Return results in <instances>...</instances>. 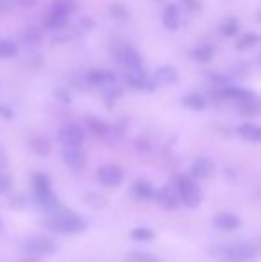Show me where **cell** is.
Returning a JSON list of instances; mask_svg holds the SVG:
<instances>
[{
	"mask_svg": "<svg viewBox=\"0 0 261 262\" xmlns=\"http://www.w3.org/2000/svg\"><path fill=\"white\" fill-rule=\"evenodd\" d=\"M190 175L195 180H208L215 175V164H213L209 159L200 157V159H197V161H193Z\"/></svg>",
	"mask_w": 261,
	"mask_h": 262,
	"instance_id": "9",
	"label": "cell"
},
{
	"mask_svg": "<svg viewBox=\"0 0 261 262\" xmlns=\"http://www.w3.org/2000/svg\"><path fill=\"white\" fill-rule=\"evenodd\" d=\"M16 6V0H0V13H9Z\"/></svg>",
	"mask_w": 261,
	"mask_h": 262,
	"instance_id": "35",
	"label": "cell"
},
{
	"mask_svg": "<svg viewBox=\"0 0 261 262\" xmlns=\"http://www.w3.org/2000/svg\"><path fill=\"white\" fill-rule=\"evenodd\" d=\"M238 31H240V21L233 16L226 18V20L220 24V34L226 36V38H233V36H236Z\"/></svg>",
	"mask_w": 261,
	"mask_h": 262,
	"instance_id": "24",
	"label": "cell"
},
{
	"mask_svg": "<svg viewBox=\"0 0 261 262\" xmlns=\"http://www.w3.org/2000/svg\"><path fill=\"white\" fill-rule=\"evenodd\" d=\"M36 4H38V0H16V6H22V7H25V9H31Z\"/></svg>",
	"mask_w": 261,
	"mask_h": 262,
	"instance_id": "38",
	"label": "cell"
},
{
	"mask_svg": "<svg viewBox=\"0 0 261 262\" xmlns=\"http://www.w3.org/2000/svg\"><path fill=\"white\" fill-rule=\"evenodd\" d=\"M120 97H122V90H120V88H116V86L109 88V90L106 91V95H104L106 107H109V109H111V107L116 104V100H118Z\"/></svg>",
	"mask_w": 261,
	"mask_h": 262,
	"instance_id": "31",
	"label": "cell"
},
{
	"mask_svg": "<svg viewBox=\"0 0 261 262\" xmlns=\"http://www.w3.org/2000/svg\"><path fill=\"white\" fill-rule=\"evenodd\" d=\"M127 262H161L157 257L150 255V253H143V252H134L127 257Z\"/></svg>",
	"mask_w": 261,
	"mask_h": 262,
	"instance_id": "32",
	"label": "cell"
},
{
	"mask_svg": "<svg viewBox=\"0 0 261 262\" xmlns=\"http://www.w3.org/2000/svg\"><path fill=\"white\" fill-rule=\"evenodd\" d=\"M156 198L157 205L163 207L165 210H175L181 204V196L177 193V187H172V186H163L159 189H156Z\"/></svg>",
	"mask_w": 261,
	"mask_h": 262,
	"instance_id": "6",
	"label": "cell"
},
{
	"mask_svg": "<svg viewBox=\"0 0 261 262\" xmlns=\"http://www.w3.org/2000/svg\"><path fill=\"white\" fill-rule=\"evenodd\" d=\"M0 227H2V220H0Z\"/></svg>",
	"mask_w": 261,
	"mask_h": 262,
	"instance_id": "40",
	"label": "cell"
},
{
	"mask_svg": "<svg viewBox=\"0 0 261 262\" xmlns=\"http://www.w3.org/2000/svg\"><path fill=\"white\" fill-rule=\"evenodd\" d=\"M115 73L111 72H104V70H91L86 73V80L91 86H104V84H111L115 82Z\"/></svg>",
	"mask_w": 261,
	"mask_h": 262,
	"instance_id": "18",
	"label": "cell"
},
{
	"mask_svg": "<svg viewBox=\"0 0 261 262\" xmlns=\"http://www.w3.org/2000/svg\"><path fill=\"white\" fill-rule=\"evenodd\" d=\"M129 75L126 77L127 84H129L131 88H134V90H152L156 84H154V80H149L145 75H143V72H139V70H129Z\"/></svg>",
	"mask_w": 261,
	"mask_h": 262,
	"instance_id": "16",
	"label": "cell"
},
{
	"mask_svg": "<svg viewBox=\"0 0 261 262\" xmlns=\"http://www.w3.org/2000/svg\"><path fill=\"white\" fill-rule=\"evenodd\" d=\"M131 239H134V241H152L154 239V232L150 230V228L147 227H136L131 230Z\"/></svg>",
	"mask_w": 261,
	"mask_h": 262,
	"instance_id": "30",
	"label": "cell"
},
{
	"mask_svg": "<svg viewBox=\"0 0 261 262\" xmlns=\"http://www.w3.org/2000/svg\"><path fill=\"white\" fill-rule=\"evenodd\" d=\"M238 134L247 141H261V127L254 123H244L238 127Z\"/></svg>",
	"mask_w": 261,
	"mask_h": 262,
	"instance_id": "20",
	"label": "cell"
},
{
	"mask_svg": "<svg viewBox=\"0 0 261 262\" xmlns=\"http://www.w3.org/2000/svg\"><path fill=\"white\" fill-rule=\"evenodd\" d=\"M42 38H43V34L38 27H27L22 32V39H24V43H27V45H38V43L42 41Z\"/></svg>",
	"mask_w": 261,
	"mask_h": 262,
	"instance_id": "27",
	"label": "cell"
},
{
	"mask_svg": "<svg viewBox=\"0 0 261 262\" xmlns=\"http://www.w3.org/2000/svg\"><path fill=\"white\" fill-rule=\"evenodd\" d=\"M215 55V49L211 45H198L192 52V57L198 62H209Z\"/></svg>",
	"mask_w": 261,
	"mask_h": 262,
	"instance_id": "26",
	"label": "cell"
},
{
	"mask_svg": "<svg viewBox=\"0 0 261 262\" xmlns=\"http://www.w3.org/2000/svg\"><path fill=\"white\" fill-rule=\"evenodd\" d=\"M47 223H49L50 228L63 232V234H79V232H83L86 228V223H84V220L79 214L66 210L65 207H59L54 212H50Z\"/></svg>",
	"mask_w": 261,
	"mask_h": 262,
	"instance_id": "1",
	"label": "cell"
},
{
	"mask_svg": "<svg viewBox=\"0 0 261 262\" xmlns=\"http://www.w3.org/2000/svg\"><path fill=\"white\" fill-rule=\"evenodd\" d=\"M86 127L97 136H108L109 132H111V127H109L106 121L98 120V118H93V116L86 118Z\"/></svg>",
	"mask_w": 261,
	"mask_h": 262,
	"instance_id": "23",
	"label": "cell"
},
{
	"mask_svg": "<svg viewBox=\"0 0 261 262\" xmlns=\"http://www.w3.org/2000/svg\"><path fill=\"white\" fill-rule=\"evenodd\" d=\"M259 109H261V105H259V102L256 100L254 97L252 98H249V100H244V102H238V111H240L242 114H256V113H259Z\"/></svg>",
	"mask_w": 261,
	"mask_h": 262,
	"instance_id": "28",
	"label": "cell"
},
{
	"mask_svg": "<svg viewBox=\"0 0 261 262\" xmlns=\"http://www.w3.org/2000/svg\"><path fill=\"white\" fill-rule=\"evenodd\" d=\"M177 82V70L174 66H159L154 73V84L156 86H170Z\"/></svg>",
	"mask_w": 261,
	"mask_h": 262,
	"instance_id": "12",
	"label": "cell"
},
{
	"mask_svg": "<svg viewBox=\"0 0 261 262\" xmlns=\"http://www.w3.org/2000/svg\"><path fill=\"white\" fill-rule=\"evenodd\" d=\"M111 14L115 18H127V9L124 6H120V4H115V6H111Z\"/></svg>",
	"mask_w": 261,
	"mask_h": 262,
	"instance_id": "34",
	"label": "cell"
},
{
	"mask_svg": "<svg viewBox=\"0 0 261 262\" xmlns=\"http://www.w3.org/2000/svg\"><path fill=\"white\" fill-rule=\"evenodd\" d=\"M7 164H9V161H7V154H6V150H4V146L0 145V169H6Z\"/></svg>",
	"mask_w": 261,
	"mask_h": 262,
	"instance_id": "37",
	"label": "cell"
},
{
	"mask_svg": "<svg viewBox=\"0 0 261 262\" xmlns=\"http://www.w3.org/2000/svg\"><path fill=\"white\" fill-rule=\"evenodd\" d=\"M213 223H215V227L220 228V230L229 232V230H236V228L240 227V217L233 212H220L215 216Z\"/></svg>",
	"mask_w": 261,
	"mask_h": 262,
	"instance_id": "14",
	"label": "cell"
},
{
	"mask_svg": "<svg viewBox=\"0 0 261 262\" xmlns=\"http://www.w3.org/2000/svg\"><path fill=\"white\" fill-rule=\"evenodd\" d=\"M183 4H185V7H188L190 11H197L202 7L200 0H183Z\"/></svg>",
	"mask_w": 261,
	"mask_h": 262,
	"instance_id": "36",
	"label": "cell"
},
{
	"mask_svg": "<svg viewBox=\"0 0 261 262\" xmlns=\"http://www.w3.org/2000/svg\"><path fill=\"white\" fill-rule=\"evenodd\" d=\"M59 141L63 146H83L84 130L77 123H66L59 130Z\"/></svg>",
	"mask_w": 261,
	"mask_h": 262,
	"instance_id": "7",
	"label": "cell"
},
{
	"mask_svg": "<svg viewBox=\"0 0 261 262\" xmlns=\"http://www.w3.org/2000/svg\"><path fill=\"white\" fill-rule=\"evenodd\" d=\"M56 248H57L56 243L50 237H45V235H34V237H29L22 243V250L34 257L50 255V253L56 252Z\"/></svg>",
	"mask_w": 261,
	"mask_h": 262,
	"instance_id": "3",
	"label": "cell"
},
{
	"mask_svg": "<svg viewBox=\"0 0 261 262\" xmlns=\"http://www.w3.org/2000/svg\"><path fill=\"white\" fill-rule=\"evenodd\" d=\"M175 187H177V193L181 196V202L186 207H198L202 202V189L198 187V184L195 182L192 175L190 177H177L175 180Z\"/></svg>",
	"mask_w": 261,
	"mask_h": 262,
	"instance_id": "2",
	"label": "cell"
},
{
	"mask_svg": "<svg viewBox=\"0 0 261 262\" xmlns=\"http://www.w3.org/2000/svg\"><path fill=\"white\" fill-rule=\"evenodd\" d=\"M29 145H31L32 152H34L36 156L47 157L50 152H52V143H50V139L47 138V136H43V134L32 136L31 141H29Z\"/></svg>",
	"mask_w": 261,
	"mask_h": 262,
	"instance_id": "15",
	"label": "cell"
},
{
	"mask_svg": "<svg viewBox=\"0 0 261 262\" xmlns=\"http://www.w3.org/2000/svg\"><path fill=\"white\" fill-rule=\"evenodd\" d=\"M73 9H75V2H73V0H54L50 13L68 18L70 13H73Z\"/></svg>",
	"mask_w": 261,
	"mask_h": 262,
	"instance_id": "22",
	"label": "cell"
},
{
	"mask_svg": "<svg viewBox=\"0 0 261 262\" xmlns=\"http://www.w3.org/2000/svg\"><path fill=\"white\" fill-rule=\"evenodd\" d=\"M118 61L122 62L127 70H142V64H143L142 55L136 52L132 47H124V49L120 50Z\"/></svg>",
	"mask_w": 261,
	"mask_h": 262,
	"instance_id": "10",
	"label": "cell"
},
{
	"mask_svg": "<svg viewBox=\"0 0 261 262\" xmlns=\"http://www.w3.org/2000/svg\"><path fill=\"white\" fill-rule=\"evenodd\" d=\"M163 25L168 31H177L181 25V13L177 4H168L163 11Z\"/></svg>",
	"mask_w": 261,
	"mask_h": 262,
	"instance_id": "13",
	"label": "cell"
},
{
	"mask_svg": "<svg viewBox=\"0 0 261 262\" xmlns=\"http://www.w3.org/2000/svg\"><path fill=\"white\" fill-rule=\"evenodd\" d=\"M56 97H59L63 104H70V100H72V98H70V95H68V93H65L63 90H57V91H56Z\"/></svg>",
	"mask_w": 261,
	"mask_h": 262,
	"instance_id": "39",
	"label": "cell"
},
{
	"mask_svg": "<svg viewBox=\"0 0 261 262\" xmlns=\"http://www.w3.org/2000/svg\"><path fill=\"white\" fill-rule=\"evenodd\" d=\"M224 257L229 262H249L256 257V248L245 243H236L224 248Z\"/></svg>",
	"mask_w": 261,
	"mask_h": 262,
	"instance_id": "4",
	"label": "cell"
},
{
	"mask_svg": "<svg viewBox=\"0 0 261 262\" xmlns=\"http://www.w3.org/2000/svg\"><path fill=\"white\" fill-rule=\"evenodd\" d=\"M98 182L106 187H118L124 182V171L118 164H104L97 171Z\"/></svg>",
	"mask_w": 261,
	"mask_h": 262,
	"instance_id": "5",
	"label": "cell"
},
{
	"mask_svg": "<svg viewBox=\"0 0 261 262\" xmlns=\"http://www.w3.org/2000/svg\"><path fill=\"white\" fill-rule=\"evenodd\" d=\"M32 186H34V194H45L52 191V180L47 173H34Z\"/></svg>",
	"mask_w": 261,
	"mask_h": 262,
	"instance_id": "19",
	"label": "cell"
},
{
	"mask_svg": "<svg viewBox=\"0 0 261 262\" xmlns=\"http://www.w3.org/2000/svg\"><path fill=\"white\" fill-rule=\"evenodd\" d=\"M183 104L192 111H202L206 107V98L200 93H190L183 98Z\"/></svg>",
	"mask_w": 261,
	"mask_h": 262,
	"instance_id": "25",
	"label": "cell"
},
{
	"mask_svg": "<svg viewBox=\"0 0 261 262\" xmlns=\"http://www.w3.org/2000/svg\"><path fill=\"white\" fill-rule=\"evenodd\" d=\"M218 90H220V95H222L224 98L234 100L236 104L238 102L249 100V98L254 97L252 91H249L247 88H242V86H222V88H218Z\"/></svg>",
	"mask_w": 261,
	"mask_h": 262,
	"instance_id": "11",
	"label": "cell"
},
{
	"mask_svg": "<svg viewBox=\"0 0 261 262\" xmlns=\"http://www.w3.org/2000/svg\"><path fill=\"white\" fill-rule=\"evenodd\" d=\"M11 187H13V177L7 175V173H4L2 169H0V194L7 193Z\"/></svg>",
	"mask_w": 261,
	"mask_h": 262,
	"instance_id": "33",
	"label": "cell"
},
{
	"mask_svg": "<svg viewBox=\"0 0 261 262\" xmlns=\"http://www.w3.org/2000/svg\"><path fill=\"white\" fill-rule=\"evenodd\" d=\"M131 193H132V196H134L136 200L147 202V200H152L154 194H156V189H154L149 182H145V180H138V182L132 184Z\"/></svg>",
	"mask_w": 261,
	"mask_h": 262,
	"instance_id": "17",
	"label": "cell"
},
{
	"mask_svg": "<svg viewBox=\"0 0 261 262\" xmlns=\"http://www.w3.org/2000/svg\"><path fill=\"white\" fill-rule=\"evenodd\" d=\"M261 43V36L256 34V32H245V34L240 36V39L236 41V49L238 50H249L254 49L256 45Z\"/></svg>",
	"mask_w": 261,
	"mask_h": 262,
	"instance_id": "21",
	"label": "cell"
},
{
	"mask_svg": "<svg viewBox=\"0 0 261 262\" xmlns=\"http://www.w3.org/2000/svg\"><path fill=\"white\" fill-rule=\"evenodd\" d=\"M18 54V45L11 39H0V59L14 57Z\"/></svg>",
	"mask_w": 261,
	"mask_h": 262,
	"instance_id": "29",
	"label": "cell"
},
{
	"mask_svg": "<svg viewBox=\"0 0 261 262\" xmlns=\"http://www.w3.org/2000/svg\"><path fill=\"white\" fill-rule=\"evenodd\" d=\"M61 157H63L65 164L73 169H79L86 164V154L81 150V146H65Z\"/></svg>",
	"mask_w": 261,
	"mask_h": 262,
	"instance_id": "8",
	"label": "cell"
}]
</instances>
